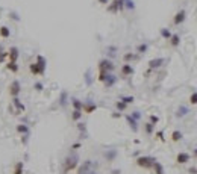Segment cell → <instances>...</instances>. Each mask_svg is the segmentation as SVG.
Wrapping results in <instances>:
<instances>
[{"mask_svg":"<svg viewBox=\"0 0 197 174\" xmlns=\"http://www.w3.org/2000/svg\"><path fill=\"white\" fill-rule=\"evenodd\" d=\"M193 154H194V157H197V149L194 150V153H193Z\"/></svg>","mask_w":197,"mask_h":174,"instance_id":"cell-43","label":"cell"},{"mask_svg":"<svg viewBox=\"0 0 197 174\" xmlns=\"http://www.w3.org/2000/svg\"><path fill=\"white\" fill-rule=\"evenodd\" d=\"M100 3H108V0H99Z\"/></svg>","mask_w":197,"mask_h":174,"instance_id":"cell-42","label":"cell"},{"mask_svg":"<svg viewBox=\"0 0 197 174\" xmlns=\"http://www.w3.org/2000/svg\"><path fill=\"white\" fill-rule=\"evenodd\" d=\"M147 50V44H141V46H138V51L140 53H144Z\"/></svg>","mask_w":197,"mask_h":174,"instance_id":"cell-34","label":"cell"},{"mask_svg":"<svg viewBox=\"0 0 197 174\" xmlns=\"http://www.w3.org/2000/svg\"><path fill=\"white\" fill-rule=\"evenodd\" d=\"M190 154L188 153H179L177 156H176V160H177V164H187V162H190Z\"/></svg>","mask_w":197,"mask_h":174,"instance_id":"cell-10","label":"cell"},{"mask_svg":"<svg viewBox=\"0 0 197 174\" xmlns=\"http://www.w3.org/2000/svg\"><path fill=\"white\" fill-rule=\"evenodd\" d=\"M11 32H9V28H6V26H2L0 28V38H9Z\"/></svg>","mask_w":197,"mask_h":174,"instance_id":"cell-20","label":"cell"},{"mask_svg":"<svg viewBox=\"0 0 197 174\" xmlns=\"http://www.w3.org/2000/svg\"><path fill=\"white\" fill-rule=\"evenodd\" d=\"M115 106H117V109H118V111H124L127 104H126V103H123V102H117V104H115Z\"/></svg>","mask_w":197,"mask_h":174,"instance_id":"cell-30","label":"cell"},{"mask_svg":"<svg viewBox=\"0 0 197 174\" xmlns=\"http://www.w3.org/2000/svg\"><path fill=\"white\" fill-rule=\"evenodd\" d=\"M17 133H20V135H28V133H29V126L18 124L17 126Z\"/></svg>","mask_w":197,"mask_h":174,"instance_id":"cell-17","label":"cell"},{"mask_svg":"<svg viewBox=\"0 0 197 174\" xmlns=\"http://www.w3.org/2000/svg\"><path fill=\"white\" fill-rule=\"evenodd\" d=\"M96 164L91 162V160H85V162L79 167L77 170V174H97L96 173Z\"/></svg>","mask_w":197,"mask_h":174,"instance_id":"cell-1","label":"cell"},{"mask_svg":"<svg viewBox=\"0 0 197 174\" xmlns=\"http://www.w3.org/2000/svg\"><path fill=\"white\" fill-rule=\"evenodd\" d=\"M81 117H82V111H73V115H71V118L74 120V121H77V120H81Z\"/></svg>","mask_w":197,"mask_h":174,"instance_id":"cell-28","label":"cell"},{"mask_svg":"<svg viewBox=\"0 0 197 174\" xmlns=\"http://www.w3.org/2000/svg\"><path fill=\"white\" fill-rule=\"evenodd\" d=\"M172 139H173L174 142H177V141H180V139H182V133H180L179 130H174V132L172 133Z\"/></svg>","mask_w":197,"mask_h":174,"instance_id":"cell-25","label":"cell"},{"mask_svg":"<svg viewBox=\"0 0 197 174\" xmlns=\"http://www.w3.org/2000/svg\"><path fill=\"white\" fill-rule=\"evenodd\" d=\"M187 112H188V109H187V108H183V106H180V108L177 109V114H176V115H177V117H183Z\"/></svg>","mask_w":197,"mask_h":174,"instance_id":"cell-29","label":"cell"},{"mask_svg":"<svg viewBox=\"0 0 197 174\" xmlns=\"http://www.w3.org/2000/svg\"><path fill=\"white\" fill-rule=\"evenodd\" d=\"M77 162H79L77 154H70L67 159H65V164H64V173H68V171L74 170V168L77 167Z\"/></svg>","mask_w":197,"mask_h":174,"instance_id":"cell-2","label":"cell"},{"mask_svg":"<svg viewBox=\"0 0 197 174\" xmlns=\"http://www.w3.org/2000/svg\"><path fill=\"white\" fill-rule=\"evenodd\" d=\"M165 61L162 59V58H156V59H152L150 62H149V68L150 70H155V68H159V67L164 64Z\"/></svg>","mask_w":197,"mask_h":174,"instance_id":"cell-8","label":"cell"},{"mask_svg":"<svg viewBox=\"0 0 197 174\" xmlns=\"http://www.w3.org/2000/svg\"><path fill=\"white\" fill-rule=\"evenodd\" d=\"M190 103H191V104H197V92H193V94H191Z\"/></svg>","mask_w":197,"mask_h":174,"instance_id":"cell-32","label":"cell"},{"mask_svg":"<svg viewBox=\"0 0 197 174\" xmlns=\"http://www.w3.org/2000/svg\"><path fill=\"white\" fill-rule=\"evenodd\" d=\"M126 120H127V123L130 124V127H132V130L137 132V120H134L130 115H126Z\"/></svg>","mask_w":197,"mask_h":174,"instance_id":"cell-22","label":"cell"},{"mask_svg":"<svg viewBox=\"0 0 197 174\" xmlns=\"http://www.w3.org/2000/svg\"><path fill=\"white\" fill-rule=\"evenodd\" d=\"M179 41H180L179 35H172V38H170V44H172L173 47H177L179 46Z\"/></svg>","mask_w":197,"mask_h":174,"instance_id":"cell-23","label":"cell"},{"mask_svg":"<svg viewBox=\"0 0 197 174\" xmlns=\"http://www.w3.org/2000/svg\"><path fill=\"white\" fill-rule=\"evenodd\" d=\"M23 168H24L23 162H17L14 167V174H23Z\"/></svg>","mask_w":197,"mask_h":174,"instance_id":"cell-24","label":"cell"},{"mask_svg":"<svg viewBox=\"0 0 197 174\" xmlns=\"http://www.w3.org/2000/svg\"><path fill=\"white\" fill-rule=\"evenodd\" d=\"M158 138H159V139H161V141H162V139H164V138H162V132H158Z\"/></svg>","mask_w":197,"mask_h":174,"instance_id":"cell-40","label":"cell"},{"mask_svg":"<svg viewBox=\"0 0 197 174\" xmlns=\"http://www.w3.org/2000/svg\"><path fill=\"white\" fill-rule=\"evenodd\" d=\"M12 104H14L15 106V108H17V111H18V114H21V112H24L26 111V108H24V104L20 102V99L18 97H14V99H12Z\"/></svg>","mask_w":197,"mask_h":174,"instance_id":"cell-11","label":"cell"},{"mask_svg":"<svg viewBox=\"0 0 197 174\" xmlns=\"http://www.w3.org/2000/svg\"><path fill=\"white\" fill-rule=\"evenodd\" d=\"M20 89H21V85H20L18 80H12L11 85H9V94L12 96V99H14V97H18Z\"/></svg>","mask_w":197,"mask_h":174,"instance_id":"cell-4","label":"cell"},{"mask_svg":"<svg viewBox=\"0 0 197 174\" xmlns=\"http://www.w3.org/2000/svg\"><path fill=\"white\" fill-rule=\"evenodd\" d=\"M18 56H20V53H18V49L15 46L8 50V62H17Z\"/></svg>","mask_w":197,"mask_h":174,"instance_id":"cell-6","label":"cell"},{"mask_svg":"<svg viewBox=\"0 0 197 174\" xmlns=\"http://www.w3.org/2000/svg\"><path fill=\"white\" fill-rule=\"evenodd\" d=\"M155 162H156V159H153L150 156H141L137 159V165L141 168H152Z\"/></svg>","mask_w":197,"mask_h":174,"instance_id":"cell-3","label":"cell"},{"mask_svg":"<svg viewBox=\"0 0 197 174\" xmlns=\"http://www.w3.org/2000/svg\"><path fill=\"white\" fill-rule=\"evenodd\" d=\"M121 102H123V103H126V104L134 103V97H132V96H129V97H123V99H121Z\"/></svg>","mask_w":197,"mask_h":174,"instance_id":"cell-33","label":"cell"},{"mask_svg":"<svg viewBox=\"0 0 197 174\" xmlns=\"http://www.w3.org/2000/svg\"><path fill=\"white\" fill-rule=\"evenodd\" d=\"M126 8H129V9H134V2H132V0H126Z\"/></svg>","mask_w":197,"mask_h":174,"instance_id":"cell-35","label":"cell"},{"mask_svg":"<svg viewBox=\"0 0 197 174\" xmlns=\"http://www.w3.org/2000/svg\"><path fill=\"white\" fill-rule=\"evenodd\" d=\"M43 88H44V86H43V83H39V82H36V83H35V89H36V91H41Z\"/></svg>","mask_w":197,"mask_h":174,"instance_id":"cell-38","label":"cell"},{"mask_svg":"<svg viewBox=\"0 0 197 174\" xmlns=\"http://www.w3.org/2000/svg\"><path fill=\"white\" fill-rule=\"evenodd\" d=\"M121 74L123 76H130V74H134V67L130 65V64H124L121 67Z\"/></svg>","mask_w":197,"mask_h":174,"instance_id":"cell-12","label":"cell"},{"mask_svg":"<svg viewBox=\"0 0 197 174\" xmlns=\"http://www.w3.org/2000/svg\"><path fill=\"white\" fill-rule=\"evenodd\" d=\"M183 20H185V11H179L177 14L174 15L173 23H174V24H180V23H183Z\"/></svg>","mask_w":197,"mask_h":174,"instance_id":"cell-13","label":"cell"},{"mask_svg":"<svg viewBox=\"0 0 197 174\" xmlns=\"http://www.w3.org/2000/svg\"><path fill=\"white\" fill-rule=\"evenodd\" d=\"M152 168L155 170V173H156V174H165V173H164V168H162V165H161L159 162H158V160H156V162L153 164V167H152Z\"/></svg>","mask_w":197,"mask_h":174,"instance_id":"cell-21","label":"cell"},{"mask_svg":"<svg viewBox=\"0 0 197 174\" xmlns=\"http://www.w3.org/2000/svg\"><path fill=\"white\" fill-rule=\"evenodd\" d=\"M6 70L11 73H18V65L17 62H6Z\"/></svg>","mask_w":197,"mask_h":174,"instance_id":"cell-15","label":"cell"},{"mask_svg":"<svg viewBox=\"0 0 197 174\" xmlns=\"http://www.w3.org/2000/svg\"><path fill=\"white\" fill-rule=\"evenodd\" d=\"M134 58H135V56H134V55H130V53H127V55H124V61H126V62H127V61H132Z\"/></svg>","mask_w":197,"mask_h":174,"instance_id":"cell-36","label":"cell"},{"mask_svg":"<svg viewBox=\"0 0 197 174\" xmlns=\"http://www.w3.org/2000/svg\"><path fill=\"white\" fill-rule=\"evenodd\" d=\"M124 0H114V2L111 3V6H108V11L109 12H117V11H120L123 9L124 6Z\"/></svg>","mask_w":197,"mask_h":174,"instance_id":"cell-7","label":"cell"},{"mask_svg":"<svg viewBox=\"0 0 197 174\" xmlns=\"http://www.w3.org/2000/svg\"><path fill=\"white\" fill-rule=\"evenodd\" d=\"M36 64H38L39 68H41V71L44 73V71H46V58L41 56V55H38V56H36Z\"/></svg>","mask_w":197,"mask_h":174,"instance_id":"cell-14","label":"cell"},{"mask_svg":"<svg viewBox=\"0 0 197 174\" xmlns=\"http://www.w3.org/2000/svg\"><path fill=\"white\" fill-rule=\"evenodd\" d=\"M99 70L100 71H105V73H109L114 70V64L109 61V59H103L99 62Z\"/></svg>","mask_w":197,"mask_h":174,"instance_id":"cell-5","label":"cell"},{"mask_svg":"<svg viewBox=\"0 0 197 174\" xmlns=\"http://www.w3.org/2000/svg\"><path fill=\"white\" fill-rule=\"evenodd\" d=\"M158 120H159V118H158L156 115H150V121H152V124H156V123H158Z\"/></svg>","mask_w":197,"mask_h":174,"instance_id":"cell-37","label":"cell"},{"mask_svg":"<svg viewBox=\"0 0 197 174\" xmlns=\"http://www.w3.org/2000/svg\"><path fill=\"white\" fill-rule=\"evenodd\" d=\"M71 104H73L74 111H82V109H84V103H82L81 100H77V99H73V100H71Z\"/></svg>","mask_w":197,"mask_h":174,"instance_id":"cell-18","label":"cell"},{"mask_svg":"<svg viewBox=\"0 0 197 174\" xmlns=\"http://www.w3.org/2000/svg\"><path fill=\"white\" fill-rule=\"evenodd\" d=\"M161 35H162L165 39H170V38H172V32H170L168 29H161Z\"/></svg>","mask_w":197,"mask_h":174,"instance_id":"cell-27","label":"cell"},{"mask_svg":"<svg viewBox=\"0 0 197 174\" xmlns=\"http://www.w3.org/2000/svg\"><path fill=\"white\" fill-rule=\"evenodd\" d=\"M153 126H155V124H152V123H147V124H146V132H147V135H152Z\"/></svg>","mask_w":197,"mask_h":174,"instance_id":"cell-31","label":"cell"},{"mask_svg":"<svg viewBox=\"0 0 197 174\" xmlns=\"http://www.w3.org/2000/svg\"><path fill=\"white\" fill-rule=\"evenodd\" d=\"M29 71H31L33 76H43V74H44V73L41 71V68L38 67V64H36V62H33V64H31V65H29Z\"/></svg>","mask_w":197,"mask_h":174,"instance_id":"cell-9","label":"cell"},{"mask_svg":"<svg viewBox=\"0 0 197 174\" xmlns=\"http://www.w3.org/2000/svg\"><path fill=\"white\" fill-rule=\"evenodd\" d=\"M130 117H132L134 120H138V118H141V114H140V112H134V114L130 115Z\"/></svg>","mask_w":197,"mask_h":174,"instance_id":"cell-39","label":"cell"},{"mask_svg":"<svg viewBox=\"0 0 197 174\" xmlns=\"http://www.w3.org/2000/svg\"><path fill=\"white\" fill-rule=\"evenodd\" d=\"M8 59V50H0V64H3Z\"/></svg>","mask_w":197,"mask_h":174,"instance_id":"cell-26","label":"cell"},{"mask_svg":"<svg viewBox=\"0 0 197 174\" xmlns=\"http://www.w3.org/2000/svg\"><path fill=\"white\" fill-rule=\"evenodd\" d=\"M190 173H191V174H196V173H197V170H196V168H191V170H190Z\"/></svg>","mask_w":197,"mask_h":174,"instance_id":"cell-41","label":"cell"},{"mask_svg":"<svg viewBox=\"0 0 197 174\" xmlns=\"http://www.w3.org/2000/svg\"><path fill=\"white\" fill-rule=\"evenodd\" d=\"M115 80H117V79H115V76L108 74V77L105 79V82H103V83H105V86H108V88H109V86H112V85L115 83Z\"/></svg>","mask_w":197,"mask_h":174,"instance_id":"cell-19","label":"cell"},{"mask_svg":"<svg viewBox=\"0 0 197 174\" xmlns=\"http://www.w3.org/2000/svg\"><path fill=\"white\" fill-rule=\"evenodd\" d=\"M96 108H97V106H96L94 103H85L82 111L87 112V114H91V112H94V111H96Z\"/></svg>","mask_w":197,"mask_h":174,"instance_id":"cell-16","label":"cell"}]
</instances>
